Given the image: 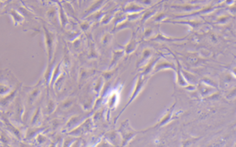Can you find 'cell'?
Masks as SVG:
<instances>
[{
  "label": "cell",
  "mask_w": 236,
  "mask_h": 147,
  "mask_svg": "<svg viewBox=\"0 0 236 147\" xmlns=\"http://www.w3.org/2000/svg\"><path fill=\"white\" fill-rule=\"evenodd\" d=\"M43 29H44L45 44L46 47V51H47L48 62L49 64L51 62L53 56H54V47H55V37H54V34L49 31L45 26L43 27Z\"/></svg>",
  "instance_id": "cell-1"
},
{
  "label": "cell",
  "mask_w": 236,
  "mask_h": 147,
  "mask_svg": "<svg viewBox=\"0 0 236 147\" xmlns=\"http://www.w3.org/2000/svg\"><path fill=\"white\" fill-rule=\"evenodd\" d=\"M41 88L39 87V85H36L34 87L29 90L28 94V98H27V102L28 105H32L37 100L40 94H41Z\"/></svg>",
  "instance_id": "cell-2"
},
{
  "label": "cell",
  "mask_w": 236,
  "mask_h": 147,
  "mask_svg": "<svg viewBox=\"0 0 236 147\" xmlns=\"http://www.w3.org/2000/svg\"><path fill=\"white\" fill-rule=\"evenodd\" d=\"M18 93V90L15 89L14 91H11L8 94H6L5 96H2V98L0 99V106H2L3 107H7L13 100L14 98L16 97V94Z\"/></svg>",
  "instance_id": "cell-3"
},
{
  "label": "cell",
  "mask_w": 236,
  "mask_h": 147,
  "mask_svg": "<svg viewBox=\"0 0 236 147\" xmlns=\"http://www.w3.org/2000/svg\"><path fill=\"white\" fill-rule=\"evenodd\" d=\"M9 15L11 16L13 23H14V24L15 26L18 25V24H20L22 22L24 21V16L20 13L18 12L17 11H15V10H13V9L11 10V11H9Z\"/></svg>",
  "instance_id": "cell-4"
},
{
  "label": "cell",
  "mask_w": 236,
  "mask_h": 147,
  "mask_svg": "<svg viewBox=\"0 0 236 147\" xmlns=\"http://www.w3.org/2000/svg\"><path fill=\"white\" fill-rule=\"evenodd\" d=\"M41 120V107H37L35 111L34 115L32 116V120H31V124L33 127H37L39 126Z\"/></svg>",
  "instance_id": "cell-5"
},
{
  "label": "cell",
  "mask_w": 236,
  "mask_h": 147,
  "mask_svg": "<svg viewBox=\"0 0 236 147\" xmlns=\"http://www.w3.org/2000/svg\"><path fill=\"white\" fill-rule=\"evenodd\" d=\"M11 91V87L10 85L0 82V96H5Z\"/></svg>",
  "instance_id": "cell-6"
},
{
  "label": "cell",
  "mask_w": 236,
  "mask_h": 147,
  "mask_svg": "<svg viewBox=\"0 0 236 147\" xmlns=\"http://www.w3.org/2000/svg\"><path fill=\"white\" fill-rule=\"evenodd\" d=\"M40 1H41L42 4H44V3H45V0H40Z\"/></svg>",
  "instance_id": "cell-7"
}]
</instances>
